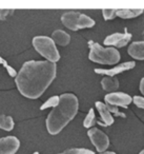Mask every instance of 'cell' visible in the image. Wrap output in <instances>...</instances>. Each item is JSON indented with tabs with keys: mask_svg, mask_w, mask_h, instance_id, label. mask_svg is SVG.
Wrapping results in <instances>:
<instances>
[{
	"mask_svg": "<svg viewBox=\"0 0 144 154\" xmlns=\"http://www.w3.org/2000/svg\"><path fill=\"white\" fill-rule=\"evenodd\" d=\"M56 75V63L47 60H31L23 63L15 78V82L22 96L30 99H37L54 82Z\"/></svg>",
	"mask_w": 144,
	"mask_h": 154,
	"instance_id": "1",
	"label": "cell"
},
{
	"mask_svg": "<svg viewBox=\"0 0 144 154\" xmlns=\"http://www.w3.org/2000/svg\"><path fill=\"white\" fill-rule=\"evenodd\" d=\"M79 109L78 98L73 93L60 95V103L54 108L46 118V129L51 135L60 133L70 122L74 119Z\"/></svg>",
	"mask_w": 144,
	"mask_h": 154,
	"instance_id": "2",
	"label": "cell"
},
{
	"mask_svg": "<svg viewBox=\"0 0 144 154\" xmlns=\"http://www.w3.org/2000/svg\"><path fill=\"white\" fill-rule=\"evenodd\" d=\"M89 54L88 58L93 62L100 64H116L119 62L121 55L115 48H103L99 43L88 41Z\"/></svg>",
	"mask_w": 144,
	"mask_h": 154,
	"instance_id": "3",
	"label": "cell"
},
{
	"mask_svg": "<svg viewBox=\"0 0 144 154\" xmlns=\"http://www.w3.org/2000/svg\"><path fill=\"white\" fill-rule=\"evenodd\" d=\"M33 47L47 61L56 63L60 59V54L56 48V43L47 36H36L33 38Z\"/></svg>",
	"mask_w": 144,
	"mask_h": 154,
	"instance_id": "4",
	"label": "cell"
},
{
	"mask_svg": "<svg viewBox=\"0 0 144 154\" xmlns=\"http://www.w3.org/2000/svg\"><path fill=\"white\" fill-rule=\"evenodd\" d=\"M87 135H88L92 143L95 146L98 152H100V153L105 152V150L110 146V139L103 131H101L98 128H92L88 130Z\"/></svg>",
	"mask_w": 144,
	"mask_h": 154,
	"instance_id": "5",
	"label": "cell"
},
{
	"mask_svg": "<svg viewBox=\"0 0 144 154\" xmlns=\"http://www.w3.org/2000/svg\"><path fill=\"white\" fill-rule=\"evenodd\" d=\"M106 105L114 106V107H122L126 109L130 103H133V98L128 94L123 92L110 93L104 97Z\"/></svg>",
	"mask_w": 144,
	"mask_h": 154,
	"instance_id": "6",
	"label": "cell"
},
{
	"mask_svg": "<svg viewBox=\"0 0 144 154\" xmlns=\"http://www.w3.org/2000/svg\"><path fill=\"white\" fill-rule=\"evenodd\" d=\"M20 147V141L15 136L0 138V154H15Z\"/></svg>",
	"mask_w": 144,
	"mask_h": 154,
	"instance_id": "7",
	"label": "cell"
},
{
	"mask_svg": "<svg viewBox=\"0 0 144 154\" xmlns=\"http://www.w3.org/2000/svg\"><path fill=\"white\" fill-rule=\"evenodd\" d=\"M131 39V34L126 32V29H125L124 34H121V33H114V34L107 36L104 39V45H114L117 48H123L127 45V43L130 41Z\"/></svg>",
	"mask_w": 144,
	"mask_h": 154,
	"instance_id": "8",
	"label": "cell"
},
{
	"mask_svg": "<svg viewBox=\"0 0 144 154\" xmlns=\"http://www.w3.org/2000/svg\"><path fill=\"white\" fill-rule=\"evenodd\" d=\"M135 66H136L135 61H127V62H123V63L119 64V66L112 69H95V73L105 75L107 77H114L122 72L131 70V69L135 68Z\"/></svg>",
	"mask_w": 144,
	"mask_h": 154,
	"instance_id": "9",
	"label": "cell"
},
{
	"mask_svg": "<svg viewBox=\"0 0 144 154\" xmlns=\"http://www.w3.org/2000/svg\"><path fill=\"white\" fill-rule=\"evenodd\" d=\"M81 14L78 12H66L61 16V22L65 28L72 31H78V23Z\"/></svg>",
	"mask_w": 144,
	"mask_h": 154,
	"instance_id": "10",
	"label": "cell"
},
{
	"mask_svg": "<svg viewBox=\"0 0 144 154\" xmlns=\"http://www.w3.org/2000/svg\"><path fill=\"white\" fill-rule=\"evenodd\" d=\"M127 53L137 60H144V41H136L128 47Z\"/></svg>",
	"mask_w": 144,
	"mask_h": 154,
	"instance_id": "11",
	"label": "cell"
},
{
	"mask_svg": "<svg viewBox=\"0 0 144 154\" xmlns=\"http://www.w3.org/2000/svg\"><path fill=\"white\" fill-rule=\"evenodd\" d=\"M96 108H97L98 112L100 113V116H101L102 120L104 122V126H112L115 120L105 103H101V101H97L96 103Z\"/></svg>",
	"mask_w": 144,
	"mask_h": 154,
	"instance_id": "12",
	"label": "cell"
},
{
	"mask_svg": "<svg viewBox=\"0 0 144 154\" xmlns=\"http://www.w3.org/2000/svg\"><path fill=\"white\" fill-rule=\"evenodd\" d=\"M52 39L54 40V42L61 45V47H65L70 42V36L62 30L54 31L52 34Z\"/></svg>",
	"mask_w": 144,
	"mask_h": 154,
	"instance_id": "13",
	"label": "cell"
},
{
	"mask_svg": "<svg viewBox=\"0 0 144 154\" xmlns=\"http://www.w3.org/2000/svg\"><path fill=\"white\" fill-rule=\"evenodd\" d=\"M102 89L107 92H114L119 88V82L116 77H107L105 76L101 80Z\"/></svg>",
	"mask_w": 144,
	"mask_h": 154,
	"instance_id": "14",
	"label": "cell"
},
{
	"mask_svg": "<svg viewBox=\"0 0 144 154\" xmlns=\"http://www.w3.org/2000/svg\"><path fill=\"white\" fill-rule=\"evenodd\" d=\"M143 13V10H117V16L122 19H131Z\"/></svg>",
	"mask_w": 144,
	"mask_h": 154,
	"instance_id": "15",
	"label": "cell"
},
{
	"mask_svg": "<svg viewBox=\"0 0 144 154\" xmlns=\"http://www.w3.org/2000/svg\"><path fill=\"white\" fill-rule=\"evenodd\" d=\"M15 127V122L12 116L0 115V129L4 131H12Z\"/></svg>",
	"mask_w": 144,
	"mask_h": 154,
	"instance_id": "16",
	"label": "cell"
},
{
	"mask_svg": "<svg viewBox=\"0 0 144 154\" xmlns=\"http://www.w3.org/2000/svg\"><path fill=\"white\" fill-rule=\"evenodd\" d=\"M95 26V20H93L91 17H88L87 15L84 14H81L80 19H79V23H78V29H88V28H93Z\"/></svg>",
	"mask_w": 144,
	"mask_h": 154,
	"instance_id": "17",
	"label": "cell"
},
{
	"mask_svg": "<svg viewBox=\"0 0 144 154\" xmlns=\"http://www.w3.org/2000/svg\"><path fill=\"white\" fill-rule=\"evenodd\" d=\"M95 124H96L95 111H94V109H89L88 113H87L86 117L84 118V122H83V127H84V128L89 129L91 127H93Z\"/></svg>",
	"mask_w": 144,
	"mask_h": 154,
	"instance_id": "18",
	"label": "cell"
},
{
	"mask_svg": "<svg viewBox=\"0 0 144 154\" xmlns=\"http://www.w3.org/2000/svg\"><path fill=\"white\" fill-rule=\"evenodd\" d=\"M60 103V96H52L51 98H49L42 106L40 107V110H45L49 108H56Z\"/></svg>",
	"mask_w": 144,
	"mask_h": 154,
	"instance_id": "19",
	"label": "cell"
},
{
	"mask_svg": "<svg viewBox=\"0 0 144 154\" xmlns=\"http://www.w3.org/2000/svg\"><path fill=\"white\" fill-rule=\"evenodd\" d=\"M59 154H95V152L88 149H83V148H74V149L65 150Z\"/></svg>",
	"mask_w": 144,
	"mask_h": 154,
	"instance_id": "20",
	"label": "cell"
},
{
	"mask_svg": "<svg viewBox=\"0 0 144 154\" xmlns=\"http://www.w3.org/2000/svg\"><path fill=\"white\" fill-rule=\"evenodd\" d=\"M102 15H103V18L105 20L114 19L117 16V10H103Z\"/></svg>",
	"mask_w": 144,
	"mask_h": 154,
	"instance_id": "21",
	"label": "cell"
},
{
	"mask_svg": "<svg viewBox=\"0 0 144 154\" xmlns=\"http://www.w3.org/2000/svg\"><path fill=\"white\" fill-rule=\"evenodd\" d=\"M133 103L136 107L140 108V109H143L144 110V97L141 96H135L133 98Z\"/></svg>",
	"mask_w": 144,
	"mask_h": 154,
	"instance_id": "22",
	"label": "cell"
},
{
	"mask_svg": "<svg viewBox=\"0 0 144 154\" xmlns=\"http://www.w3.org/2000/svg\"><path fill=\"white\" fill-rule=\"evenodd\" d=\"M13 13V11L10 10H0V20H5L9 14Z\"/></svg>",
	"mask_w": 144,
	"mask_h": 154,
	"instance_id": "23",
	"label": "cell"
},
{
	"mask_svg": "<svg viewBox=\"0 0 144 154\" xmlns=\"http://www.w3.org/2000/svg\"><path fill=\"white\" fill-rule=\"evenodd\" d=\"M140 91L144 95V77L141 79V82H140Z\"/></svg>",
	"mask_w": 144,
	"mask_h": 154,
	"instance_id": "24",
	"label": "cell"
},
{
	"mask_svg": "<svg viewBox=\"0 0 144 154\" xmlns=\"http://www.w3.org/2000/svg\"><path fill=\"white\" fill-rule=\"evenodd\" d=\"M100 154H116V153L112 151H108V152H103V153H100Z\"/></svg>",
	"mask_w": 144,
	"mask_h": 154,
	"instance_id": "25",
	"label": "cell"
},
{
	"mask_svg": "<svg viewBox=\"0 0 144 154\" xmlns=\"http://www.w3.org/2000/svg\"><path fill=\"white\" fill-rule=\"evenodd\" d=\"M140 154H144V149H143V150H142V151H141V152H140Z\"/></svg>",
	"mask_w": 144,
	"mask_h": 154,
	"instance_id": "26",
	"label": "cell"
},
{
	"mask_svg": "<svg viewBox=\"0 0 144 154\" xmlns=\"http://www.w3.org/2000/svg\"><path fill=\"white\" fill-rule=\"evenodd\" d=\"M33 154H40V153H39V152H34Z\"/></svg>",
	"mask_w": 144,
	"mask_h": 154,
	"instance_id": "27",
	"label": "cell"
},
{
	"mask_svg": "<svg viewBox=\"0 0 144 154\" xmlns=\"http://www.w3.org/2000/svg\"><path fill=\"white\" fill-rule=\"evenodd\" d=\"M143 37H144V31H143Z\"/></svg>",
	"mask_w": 144,
	"mask_h": 154,
	"instance_id": "28",
	"label": "cell"
}]
</instances>
